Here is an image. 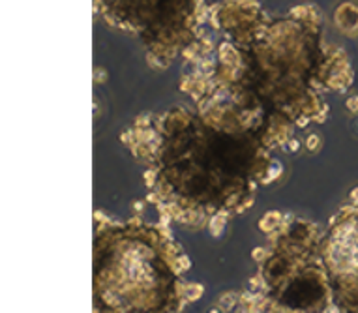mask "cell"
<instances>
[{
  "label": "cell",
  "instance_id": "1",
  "mask_svg": "<svg viewBox=\"0 0 358 313\" xmlns=\"http://www.w3.org/2000/svg\"><path fill=\"white\" fill-rule=\"evenodd\" d=\"M338 287L347 307L358 310V203L347 209L336 240Z\"/></svg>",
  "mask_w": 358,
  "mask_h": 313
},
{
  "label": "cell",
  "instance_id": "2",
  "mask_svg": "<svg viewBox=\"0 0 358 313\" xmlns=\"http://www.w3.org/2000/svg\"><path fill=\"white\" fill-rule=\"evenodd\" d=\"M336 21L340 23L341 31L347 34H358V8L352 4H343L336 12Z\"/></svg>",
  "mask_w": 358,
  "mask_h": 313
}]
</instances>
